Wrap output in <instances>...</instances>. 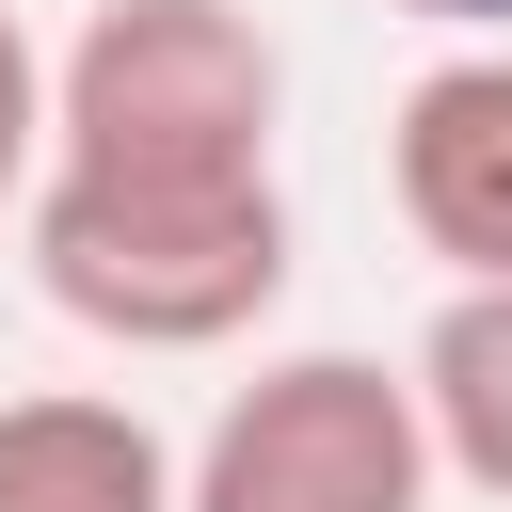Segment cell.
Masks as SVG:
<instances>
[{"mask_svg":"<svg viewBox=\"0 0 512 512\" xmlns=\"http://www.w3.org/2000/svg\"><path fill=\"white\" fill-rule=\"evenodd\" d=\"M32 288L112 352H224L288 304V48L256 0H96L48 48Z\"/></svg>","mask_w":512,"mask_h":512,"instance_id":"1","label":"cell"},{"mask_svg":"<svg viewBox=\"0 0 512 512\" xmlns=\"http://www.w3.org/2000/svg\"><path fill=\"white\" fill-rule=\"evenodd\" d=\"M0 512H176V448L96 384H32L0 400Z\"/></svg>","mask_w":512,"mask_h":512,"instance_id":"4","label":"cell"},{"mask_svg":"<svg viewBox=\"0 0 512 512\" xmlns=\"http://www.w3.org/2000/svg\"><path fill=\"white\" fill-rule=\"evenodd\" d=\"M432 416L384 352H272L176 464V512H432Z\"/></svg>","mask_w":512,"mask_h":512,"instance_id":"2","label":"cell"},{"mask_svg":"<svg viewBox=\"0 0 512 512\" xmlns=\"http://www.w3.org/2000/svg\"><path fill=\"white\" fill-rule=\"evenodd\" d=\"M416 416H432V464L512 512V288H448V304H432V336H416Z\"/></svg>","mask_w":512,"mask_h":512,"instance_id":"5","label":"cell"},{"mask_svg":"<svg viewBox=\"0 0 512 512\" xmlns=\"http://www.w3.org/2000/svg\"><path fill=\"white\" fill-rule=\"evenodd\" d=\"M384 192H400V224H416V256L448 288H512V32L496 48H448L400 96Z\"/></svg>","mask_w":512,"mask_h":512,"instance_id":"3","label":"cell"},{"mask_svg":"<svg viewBox=\"0 0 512 512\" xmlns=\"http://www.w3.org/2000/svg\"><path fill=\"white\" fill-rule=\"evenodd\" d=\"M32 176H48V48L0 0V224H32Z\"/></svg>","mask_w":512,"mask_h":512,"instance_id":"6","label":"cell"},{"mask_svg":"<svg viewBox=\"0 0 512 512\" xmlns=\"http://www.w3.org/2000/svg\"><path fill=\"white\" fill-rule=\"evenodd\" d=\"M384 16H432V32H480V48L512 32V0H384Z\"/></svg>","mask_w":512,"mask_h":512,"instance_id":"7","label":"cell"}]
</instances>
